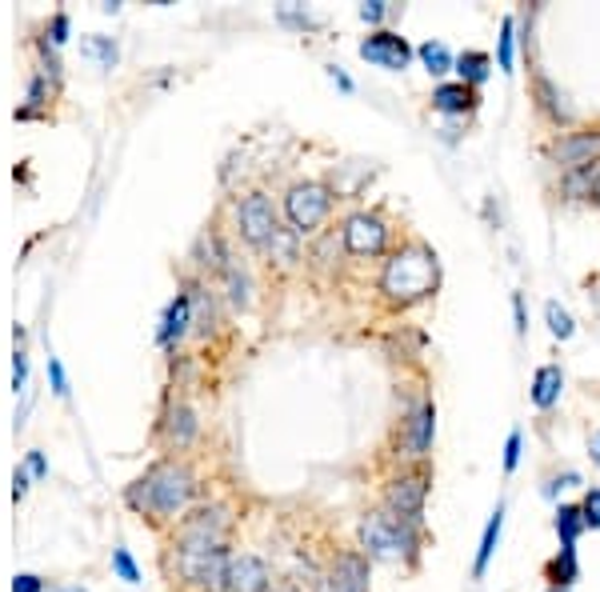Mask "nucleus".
<instances>
[{
  "label": "nucleus",
  "mask_w": 600,
  "mask_h": 592,
  "mask_svg": "<svg viewBox=\"0 0 600 592\" xmlns=\"http://www.w3.org/2000/svg\"><path fill=\"white\" fill-rule=\"evenodd\" d=\"M232 516L224 504H200L185 512V521L173 529V589L185 592H224V569L232 560L229 548Z\"/></svg>",
  "instance_id": "obj_1"
},
{
  "label": "nucleus",
  "mask_w": 600,
  "mask_h": 592,
  "mask_svg": "<svg viewBox=\"0 0 600 592\" xmlns=\"http://www.w3.org/2000/svg\"><path fill=\"white\" fill-rule=\"evenodd\" d=\"M197 488L200 480L185 456H169V461H157L140 480L125 488V504L157 529H164V524L176 529L185 521V512H193Z\"/></svg>",
  "instance_id": "obj_2"
},
{
  "label": "nucleus",
  "mask_w": 600,
  "mask_h": 592,
  "mask_svg": "<svg viewBox=\"0 0 600 592\" xmlns=\"http://www.w3.org/2000/svg\"><path fill=\"white\" fill-rule=\"evenodd\" d=\"M440 285V260L437 253L428 248L425 241H404L396 244L393 253L384 256L381 277H377V292L381 301L393 309V313H404L413 304L428 301Z\"/></svg>",
  "instance_id": "obj_3"
},
{
  "label": "nucleus",
  "mask_w": 600,
  "mask_h": 592,
  "mask_svg": "<svg viewBox=\"0 0 600 592\" xmlns=\"http://www.w3.org/2000/svg\"><path fill=\"white\" fill-rule=\"evenodd\" d=\"M360 553L369 560H384V565H404V569H416V560L425 553V524H413L396 516L393 509H369L360 516Z\"/></svg>",
  "instance_id": "obj_4"
},
{
  "label": "nucleus",
  "mask_w": 600,
  "mask_h": 592,
  "mask_svg": "<svg viewBox=\"0 0 600 592\" xmlns=\"http://www.w3.org/2000/svg\"><path fill=\"white\" fill-rule=\"evenodd\" d=\"M285 224H289L297 236H321V229L333 217V188L324 181H297V185L285 188Z\"/></svg>",
  "instance_id": "obj_5"
},
{
  "label": "nucleus",
  "mask_w": 600,
  "mask_h": 592,
  "mask_svg": "<svg viewBox=\"0 0 600 592\" xmlns=\"http://www.w3.org/2000/svg\"><path fill=\"white\" fill-rule=\"evenodd\" d=\"M432 488V468L428 465H408L401 473H393L381 488V504L393 509L396 516L413 524H425V500Z\"/></svg>",
  "instance_id": "obj_6"
},
{
  "label": "nucleus",
  "mask_w": 600,
  "mask_h": 592,
  "mask_svg": "<svg viewBox=\"0 0 600 592\" xmlns=\"http://www.w3.org/2000/svg\"><path fill=\"white\" fill-rule=\"evenodd\" d=\"M432 437H437V405L432 396H420L408 413L401 417V432H396V449H401V468L408 465H428L432 453Z\"/></svg>",
  "instance_id": "obj_7"
},
{
  "label": "nucleus",
  "mask_w": 600,
  "mask_h": 592,
  "mask_svg": "<svg viewBox=\"0 0 600 592\" xmlns=\"http://www.w3.org/2000/svg\"><path fill=\"white\" fill-rule=\"evenodd\" d=\"M341 236H345V253L357 256V260H377V256L393 253V229L381 212L360 209L353 217H345L341 224Z\"/></svg>",
  "instance_id": "obj_8"
},
{
  "label": "nucleus",
  "mask_w": 600,
  "mask_h": 592,
  "mask_svg": "<svg viewBox=\"0 0 600 592\" xmlns=\"http://www.w3.org/2000/svg\"><path fill=\"white\" fill-rule=\"evenodd\" d=\"M280 224L285 221H280L277 205H273V197L261 193V188H253V193H244V197L236 200V233H241V241L249 244V248H256V253L277 236Z\"/></svg>",
  "instance_id": "obj_9"
},
{
  "label": "nucleus",
  "mask_w": 600,
  "mask_h": 592,
  "mask_svg": "<svg viewBox=\"0 0 600 592\" xmlns=\"http://www.w3.org/2000/svg\"><path fill=\"white\" fill-rule=\"evenodd\" d=\"M549 161H553L561 173L600 164V128H573V132L553 137V144H549Z\"/></svg>",
  "instance_id": "obj_10"
},
{
  "label": "nucleus",
  "mask_w": 600,
  "mask_h": 592,
  "mask_svg": "<svg viewBox=\"0 0 600 592\" xmlns=\"http://www.w3.org/2000/svg\"><path fill=\"white\" fill-rule=\"evenodd\" d=\"M357 53H360V60H369V65L389 69V72H404L416 57V48L408 45L401 33H393V28H377V33H369L360 40Z\"/></svg>",
  "instance_id": "obj_11"
},
{
  "label": "nucleus",
  "mask_w": 600,
  "mask_h": 592,
  "mask_svg": "<svg viewBox=\"0 0 600 592\" xmlns=\"http://www.w3.org/2000/svg\"><path fill=\"white\" fill-rule=\"evenodd\" d=\"M197 432H200V425H197V413H193V405L188 401H181V396H169L164 401V413H161V420H157V437H161L173 453H185L188 444L197 441Z\"/></svg>",
  "instance_id": "obj_12"
},
{
  "label": "nucleus",
  "mask_w": 600,
  "mask_h": 592,
  "mask_svg": "<svg viewBox=\"0 0 600 592\" xmlns=\"http://www.w3.org/2000/svg\"><path fill=\"white\" fill-rule=\"evenodd\" d=\"M273 569L265 557L256 553H232L229 569H224V592H273Z\"/></svg>",
  "instance_id": "obj_13"
},
{
  "label": "nucleus",
  "mask_w": 600,
  "mask_h": 592,
  "mask_svg": "<svg viewBox=\"0 0 600 592\" xmlns=\"http://www.w3.org/2000/svg\"><path fill=\"white\" fill-rule=\"evenodd\" d=\"M324 584H333L336 592H372V560L360 548H345L333 557Z\"/></svg>",
  "instance_id": "obj_14"
},
{
  "label": "nucleus",
  "mask_w": 600,
  "mask_h": 592,
  "mask_svg": "<svg viewBox=\"0 0 600 592\" xmlns=\"http://www.w3.org/2000/svg\"><path fill=\"white\" fill-rule=\"evenodd\" d=\"M188 333H193V297H188V289H185V292H176L173 301H169V309H164L157 340H161V349H176Z\"/></svg>",
  "instance_id": "obj_15"
},
{
  "label": "nucleus",
  "mask_w": 600,
  "mask_h": 592,
  "mask_svg": "<svg viewBox=\"0 0 600 592\" xmlns=\"http://www.w3.org/2000/svg\"><path fill=\"white\" fill-rule=\"evenodd\" d=\"M432 108L445 113V117H473L481 108V93L473 84H461V81H440L432 89Z\"/></svg>",
  "instance_id": "obj_16"
},
{
  "label": "nucleus",
  "mask_w": 600,
  "mask_h": 592,
  "mask_svg": "<svg viewBox=\"0 0 600 592\" xmlns=\"http://www.w3.org/2000/svg\"><path fill=\"white\" fill-rule=\"evenodd\" d=\"M261 256L268 260V268H273V272H280V277H285V272H292V268L300 265V236L292 233L289 224H280L277 236H273V241L261 248Z\"/></svg>",
  "instance_id": "obj_17"
},
{
  "label": "nucleus",
  "mask_w": 600,
  "mask_h": 592,
  "mask_svg": "<svg viewBox=\"0 0 600 592\" xmlns=\"http://www.w3.org/2000/svg\"><path fill=\"white\" fill-rule=\"evenodd\" d=\"M561 393H565V369L561 364H541V369L532 372V388H529V401L536 408H549L561 405Z\"/></svg>",
  "instance_id": "obj_18"
},
{
  "label": "nucleus",
  "mask_w": 600,
  "mask_h": 592,
  "mask_svg": "<svg viewBox=\"0 0 600 592\" xmlns=\"http://www.w3.org/2000/svg\"><path fill=\"white\" fill-rule=\"evenodd\" d=\"M544 581L549 589H573L580 577V560H577V548H556L553 557L544 560Z\"/></svg>",
  "instance_id": "obj_19"
},
{
  "label": "nucleus",
  "mask_w": 600,
  "mask_h": 592,
  "mask_svg": "<svg viewBox=\"0 0 600 592\" xmlns=\"http://www.w3.org/2000/svg\"><path fill=\"white\" fill-rule=\"evenodd\" d=\"M500 529H505V500H497V509H493L485 533H481V548H476V560H473L476 581H481L488 572V565H493V553H497V545H500Z\"/></svg>",
  "instance_id": "obj_20"
},
{
  "label": "nucleus",
  "mask_w": 600,
  "mask_h": 592,
  "mask_svg": "<svg viewBox=\"0 0 600 592\" xmlns=\"http://www.w3.org/2000/svg\"><path fill=\"white\" fill-rule=\"evenodd\" d=\"M457 81L461 84H473V89H481V84L493 77V57H488L485 48H464L461 57H457Z\"/></svg>",
  "instance_id": "obj_21"
},
{
  "label": "nucleus",
  "mask_w": 600,
  "mask_h": 592,
  "mask_svg": "<svg viewBox=\"0 0 600 592\" xmlns=\"http://www.w3.org/2000/svg\"><path fill=\"white\" fill-rule=\"evenodd\" d=\"M532 96H536V108H541L544 117L553 120V125H568V108L561 105V93H556V84L544 77L541 69H532Z\"/></svg>",
  "instance_id": "obj_22"
},
{
  "label": "nucleus",
  "mask_w": 600,
  "mask_h": 592,
  "mask_svg": "<svg viewBox=\"0 0 600 592\" xmlns=\"http://www.w3.org/2000/svg\"><path fill=\"white\" fill-rule=\"evenodd\" d=\"M553 529H556V536H561V548H577L580 533H589V524H585V512H580V504H556Z\"/></svg>",
  "instance_id": "obj_23"
},
{
  "label": "nucleus",
  "mask_w": 600,
  "mask_h": 592,
  "mask_svg": "<svg viewBox=\"0 0 600 592\" xmlns=\"http://www.w3.org/2000/svg\"><path fill=\"white\" fill-rule=\"evenodd\" d=\"M600 181V164H589V169H573V173H561V193L568 200H592V188Z\"/></svg>",
  "instance_id": "obj_24"
},
{
  "label": "nucleus",
  "mask_w": 600,
  "mask_h": 592,
  "mask_svg": "<svg viewBox=\"0 0 600 592\" xmlns=\"http://www.w3.org/2000/svg\"><path fill=\"white\" fill-rule=\"evenodd\" d=\"M416 57H420V65L428 69V77H445V72L457 69V57H452L449 45H440V40H425V45L416 48Z\"/></svg>",
  "instance_id": "obj_25"
},
{
  "label": "nucleus",
  "mask_w": 600,
  "mask_h": 592,
  "mask_svg": "<svg viewBox=\"0 0 600 592\" xmlns=\"http://www.w3.org/2000/svg\"><path fill=\"white\" fill-rule=\"evenodd\" d=\"M220 285H224V297H229L232 309H249V292H253V285H249V277H244V268L229 265L224 272H220Z\"/></svg>",
  "instance_id": "obj_26"
},
{
  "label": "nucleus",
  "mask_w": 600,
  "mask_h": 592,
  "mask_svg": "<svg viewBox=\"0 0 600 592\" xmlns=\"http://www.w3.org/2000/svg\"><path fill=\"white\" fill-rule=\"evenodd\" d=\"M512 48H517V21L512 16H505L500 21V45H497V69L505 72V77H512V65H517V57H512Z\"/></svg>",
  "instance_id": "obj_27"
},
{
  "label": "nucleus",
  "mask_w": 600,
  "mask_h": 592,
  "mask_svg": "<svg viewBox=\"0 0 600 592\" xmlns=\"http://www.w3.org/2000/svg\"><path fill=\"white\" fill-rule=\"evenodd\" d=\"M544 321H549V333H553L556 340H573L577 337V321L568 316V309H561L556 301L544 304Z\"/></svg>",
  "instance_id": "obj_28"
},
{
  "label": "nucleus",
  "mask_w": 600,
  "mask_h": 592,
  "mask_svg": "<svg viewBox=\"0 0 600 592\" xmlns=\"http://www.w3.org/2000/svg\"><path fill=\"white\" fill-rule=\"evenodd\" d=\"M113 572H116V577H120L125 584H140L137 560H132V553H128L125 545H116V548H113Z\"/></svg>",
  "instance_id": "obj_29"
},
{
  "label": "nucleus",
  "mask_w": 600,
  "mask_h": 592,
  "mask_svg": "<svg viewBox=\"0 0 600 592\" xmlns=\"http://www.w3.org/2000/svg\"><path fill=\"white\" fill-rule=\"evenodd\" d=\"M393 12L396 9L389 4V0H369V4H360V21H369L372 33H377V28H384V21H389Z\"/></svg>",
  "instance_id": "obj_30"
},
{
  "label": "nucleus",
  "mask_w": 600,
  "mask_h": 592,
  "mask_svg": "<svg viewBox=\"0 0 600 592\" xmlns=\"http://www.w3.org/2000/svg\"><path fill=\"white\" fill-rule=\"evenodd\" d=\"M580 512H585V524H589L592 533H600V488H589V492H585Z\"/></svg>",
  "instance_id": "obj_31"
},
{
  "label": "nucleus",
  "mask_w": 600,
  "mask_h": 592,
  "mask_svg": "<svg viewBox=\"0 0 600 592\" xmlns=\"http://www.w3.org/2000/svg\"><path fill=\"white\" fill-rule=\"evenodd\" d=\"M89 53H96V57H101L104 69H113V65H116V45L108 40V36H89Z\"/></svg>",
  "instance_id": "obj_32"
},
{
  "label": "nucleus",
  "mask_w": 600,
  "mask_h": 592,
  "mask_svg": "<svg viewBox=\"0 0 600 592\" xmlns=\"http://www.w3.org/2000/svg\"><path fill=\"white\" fill-rule=\"evenodd\" d=\"M520 444H524V437H520V429H512V432H508V441H505V473H517Z\"/></svg>",
  "instance_id": "obj_33"
},
{
  "label": "nucleus",
  "mask_w": 600,
  "mask_h": 592,
  "mask_svg": "<svg viewBox=\"0 0 600 592\" xmlns=\"http://www.w3.org/2000/svg\"><path fill=\"white\" fill-rule=\"evenodd\" d=\"M24 473L36 476V480H45V476H48L45 453H41V449H33V453H28V461H24Z\"/></svg>",
  "instance_id": "obj_34"
},
{
  "label": "nucleus",
  "mask_w": 600,
  "mask_h": 592,
  "mask_svg": "<svg viewBox=\"0 0 600 592\" xmlns=\"http://www.w3.org/2000/svg\"><path fill=\"white\" fill-rule=\"evenodd\" d=\"M48 376H53V393H57V396H69V381H65V369H60L57 357L48 360Z\"/></svg>",
  "instance_id": "obj_35"
},
{
  "label": "nucleus",
  "mask_w": 600,
  "mask_h": 592,
  "mask_svg": "<svg viewBox=\"0 0 600 592\" xmlns=\"http://www.w3.org/2000/svg\"><path fill=\"white\" fill-rule=\"evenodd\" d=\"M12 592H45V581H41L36 572H21V577L12 581Z\"/></svg>",
  "instance_id": "obj_36"
},
{
  "label": "nucleus",
  "mask_w": 600,
  "mask_h": 592,
  "mask_svg": "<svg viewBox=\"0 0 600 592\" xmlns=\"http://www.w3.org/2000/svg\"><path fill=\"white\" fill-rule=\"evenodd\" d=\"M65 40H69V16L57 12V16H53V45H65Z\"/></svg>",
  "instance_id": "obj_37"
},
{
  "label": "nucleus",
  "mask_w": 600,
  "mask_h": 592,
  "mask_svg": "<svg viewBox=\"0 0 600 592\" xmlns=\"http://www.w3.org/2000/svg\"><path fill=\"white\" fill-rule=\"evenodd\" d=\"M512 316H517V337H524L529 333V321H524V297H512Z\"/></svg>",
  "instance_id": "obj_38"
},
{
  "label": "nucleus",
  "mask_w": 600,
  "mask_h": 592,
  "mask_svg": "<svg viewBox=\"0 0 600 592\" xmlns=\"http://www.w3.org/2000/svg\"><path fill=\"white\" fill-rule=\"evenodd\" d=\"M328 77H333V81L341 84V89H345V93H357V84L348 81V72H345V69H336V65H333V69H328Z\"/></svg>",
  "instance_id": "obj_39"
},
{
  "label": "nucleus",
  "mask_w": 600,
  "mask_h": 592,
  "mask_svg": "<svg viewBox=\"0 0 600 592\" xmlns=\"http://www.w3.org/2000/svg\"><path fill=\"white\" fill-rule=\"evenodd\" d=\"M24 488H28V473H24V468H16V476H12V497L21 500Z\"/></svg>",
  "instance_id": "obj_40"
},
{
  "label": "nucleus",
  "mask_w": 600,
  "mask_h": 592,
  "mask_svg": "<svg viewBox=\"0 0 600 592\" xmlns=\"http://www.w3.org/2000/svg\"><path fill=\"white\" fill-rule=\"evenodd\" d=\"M589 456H592V465L600 468V429H597V432H592V437H589Z\"/></svg>",
  "instance_id": "obj_41"
},
{
  "label": "nucleus",
  "mask_w": 600,
  "mask_h": 592,
  "mask_svg": "<svg viewBox=\"0 0 600 592\" xmlns=\"http://www.w3.org/2000/svg\"><path fill=\"white\" fill-rule=\"evenodd\" d=\"M53 592H89V589H81V584H60V589H53Z\"/></svg>",
  "instance_id": "obj_42"
},
{
  "label": "nucleus",
  "mask_w": 600,
  "mask_h": 592,
  "mask_svg": "<svg viewBox=\"0 0 600 592\" xmlns=\"http://www.w3.org/2000/svg\"><path fill=\"white\" fill-rule=\"evenodd\" d=\"M592 200H597V205H600V181H597V188H592Z\"/></svg>",
  "instance_id": "obj_43"
},
{
  "label": "nucleus",
  "mask_w": 600,
  "mask_h": 592,
  "mask_svg": "<svg viewBox=\"0 0 600 592\" xmlns=\"http://www.w3.org/2000/svg\"><path fill=\"white\" fill-rule=\"evenodd\" d=\"M321 592H336V589H333V584H321Z\"/></svg>",
  "instance_id": "obj_44"
},
{
  "label": "nucleus",
  "mask_w": 600,
  "mask_h": 592,
  "mask_svg": "<svg viewBox=\"0 0 600 592\" xmlns=\"http://www.w3.org/2000/svg\"><path fill=\"white\" fill-rule=\"evenodd\" d=\"M544 592H573V589H544Z\"/></svg>",
  "instance_id": "obj_45"
}]
</instances>
